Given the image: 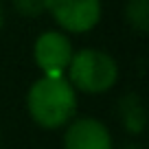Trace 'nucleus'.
I'll return each instance as SVG.
<instances>
[{"label":"nucleus","instance_id":"f257e3e1","mask_svg":"<svg viewBox=\"0 0 149 149\" xmlns=\"http://www.w3.org/2000/svg\"><path fill=\"white\" fill-rule=\"evenodd\" d=\"M26 112L42 130H61L77 114V90L66 74H42L26 92Z\"/></svg>","mask_w":149,"mask_h":149},{"label":"nucleus","instance_id":"f03ea898","mask_svg":"<svg viewBox=\"0 0 149 149\" xmlns=\"http://www.w3.org/2000/svg\"><path fill=\"white\" fill-rule=\"evenodd\" d=\"M66 79L77 92L105 94L118 81V64L107 51L101 48H79L72 53Z\"/></svg>","mask_w":149,"mask_h":149},{"label":"nucleus","instance_id":"7ed1b4c3","mask_svg":"<svg viewBox=\"0 0 149 149\" xmlns=\"http://www.w3.org/2000/svg\"><path fill=\"white\" fill-rule=\"evenodd\" d=\"M48 13L64 33H88L101 22V0H48Z\"/></svg>","mask_w":149,"mask_h":149},{"label":"nucleus","instance_id":"20e7f679","mask_svg":"<svg viewBox=\"0 0 149 149\" xmlns=\"http://www.w3.org/2000/svg\"><path fill=\"white\" fill-rule=\"evenodd\" d=\"M72 53V42L64 31H44L33 44V59L42 74H66Z\"/></svg>","mask_w":149,"mask_h":149},{"label":"nucleus","instance_id":"39448f33","mask_svg":"<svg viewBox=\"0 0 149 149\" xmlns=\"http://www.w3.org/2000/svg\"><path fill=\"white\" fill-rule=\"evenodd\" d=\"M64 149H114V143L103 121L74 116L64 127Z\"/></svg>","mask_w":149,"mask_h":149},{"label":"nucleus","instance_id":"423d86ee","mask_svg":"<svg viewBox=\"0 0 149 149\" xmlns=\"http://www.w3.org/2000/svg\"><path fill=\"white\" fill-rule=\"evenodd\" d=\"M118 116H121L123 125H125V130L130 134L145 132L147 112H145V105L136 92H127L125 97H121V101H118Z\"/></svg>","mask_w":149,"mask_h":149},{"label":"nucleus","instance_id":"0eeeda50","mask_svg":"<svg viewBox=\"0 0 149 149\" xmlns=\"http://www.w3.org/2000/svg\"><path fill=\"white\" fill-rule=\"evenodd\" d=\"M125 20L134 31L147 33V29H149V0H127L125 2Z\"/></svg>","mask_w":149,"mask_h":149},{"label":"nucleus","instance_id":"6e6552de","mask_svg":"<svg viewBox=\"0 0 149 149\" xmlns=\"http://www.w3.org/2000/svg\"><path fill=\"white\" fill-rule=\"evenodd\" d=\"M13 9L18 11L22 18H40L42 13H46L48 0H13Z\"/></svg>","mask_w":149,"mask_h":149},{"label":"nucleus","instance_id":"1a4fd4ad","mask_svg":"<svg viewBox=\"0 0 149 149\" xmlns=\"http://www.w3.org/2000/svg\"><path fill=\"white\" fill-rule=\"evenodd\" d=\"M5 26V5H2V0H0V29Z\"/></svg>","mask_w":149,"mask_h":149},{"label":"nucleus","instance_id":"9d476101","mask_svg":"<svg viewBox=\"0 0 149 149\" xmlns=\"http://www.w3.org/2000/svg\"><path fill=\"white\" fill-rule=\"evenodd\" d=\"M123 149H140V147H136V145H130V147H123Z\"/></svg>","mask_w":149,"mask_h":149}]
</instances>
